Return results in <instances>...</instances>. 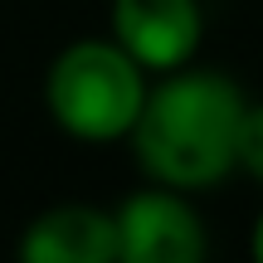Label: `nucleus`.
Returning <instances> with one entry per match:
<instances>
[{
	"instance_id": "nucleus-7",
	"label": "nucleus",
	"mask_w": 263,
	"mask_h": 263,
	"mask_svg": "<svg viewBox=\"0 0 263 263\" xmlns=\"http://www.w3.org/2000/svg\"><path fill=\"white\" fill-rule=\"evenodd\" d=\"M254 263H263V215H258V224H254Z\"/></svg>"
},
{
	"instance_id": "nucleus-3",
	"label": "nucleus",
	"mask_w": 263,
	"mask_h": 263,
	"mask_svg": "<svg viewBox=\"0 0 263 263\" xmlns=\"http://www.w3.org/2000/svg\"><path fill=\"white\" fill-rule=\"evenodd\" d=\"M210 239L185 190H137L117 205V263H205Z\"/></svg>"
},
{
	"instance_id": "nucleus-2",
	"label": "nucleus",
	"mask_w": 263,
	"mask_h": 263,
	"mask_svg": "<svg viewBox=\"0 0 263 263\" xmlns=\"http://www.w3.org/2000/svg\"><path fill=\"white\" fill-rule=\"evenodd\" d=\"M146 68L117 39H78L49 68V112L78 141H117L137 127L146 103Z\"/></svg>"
},
{
	"instance_id": "nucleus-4",
	"label": "nucleus",
	"mask_w": 263,
	"mask_h": 263,
	"mask_svg": "<svg viewBox=\"0 0 263 263\" xmlns=\"http://www.w3.org/2000/svg\"><path fill=\"white\" fill-rule=\"evenodd\" d=\"M112 39L141 68H185L200 49V5L195 0H112Z\"/></svg>"
},
{
	"instance_id": "nucleus-1",
	"label": "nucleus",
	"mask_w": 263,
	"mask_h": 263,
	"mask_svg": "<svg viewBox=\"0 0 263 263\" xmlns=\"http://www.w3.org/2000/svg\"><path fill=\"white\" fill-rule=\"evenodd\" d=\"M244 93L224 73L205 68H171L161 88H151L141 117L132 127L137 161L156 185L171 190H205L219 185L239 166V122Z\"/></svg>"
},
{
	"instance_id": "nucleus-6",
	"label": "nucleus",
	"mask_w": 263,
	"mask_h": 263,
	"mask_svg": "<svg viewBox=\"0 0 263 263\" xmlns=\"http://www.w3.org/2000/svg\"><path fill=\"white\" fill-rule=\"evenodd\" d=\"M239 166L254 180H263V103L244 107V122H239Z\"/></svg>"
},
{
	"instance_id": "nucleus-5",
	"label": "nucleus",
	"mask_w": 263,
	"mask_h": 263,
	"mask_svg": "<svg viewBox=\"0 0 263 263\" xmlns=\"http://www.w3.org/2000/svg\"><path fill=\"white\" fill-rule=\"evenodd\" d=\"M20 263H117V215L98 205H54L20 239Z\"/></svg>"
}]
</instances>
